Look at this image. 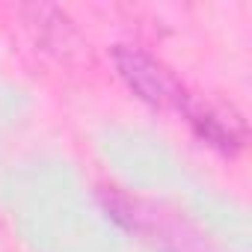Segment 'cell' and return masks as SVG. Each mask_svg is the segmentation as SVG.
<instances>
[{
  "label": "cell",
  "mask_w": 252,
  "mask_h": 252,
  "mask_svg": "<svg viewBox=\"0 0 252 252\" xmlns=\"http://www.w3.org/2000/svg\"><path fill=\"white\" fill-rule=\"evenodd\" d=\"M101 202L122 228H128L131 234H137L140 240L152 243L160 252H217L211 240L184 214L160 202L131 196L119 187H104Z\"/></svg>",
  "instance_id": "6da1fadb"
},
{
  "label": "cell",
  "mask_w": 252,
  "mask_h": 252,
  "mask_svg": "<svg viewBox=\"0 0 252 252\" xmlns=\"http://www.w3.org/2000/svg\"><path fill=\"white\" fill-rule=\"evenodd\" d=\"M113 63H116L122 80L128 83V89L140 101H146L152 110H181V104L187 98L184 86L152 54L131 48V45H116Z\"/></svg>",
  "instance_id": "7a4b0ae2"
},
{
  "label": "cell",
  "mask_w": 252,
  "mask_h": 252,
  "mask_svg": "<svg viewBox=\"0 0 252 252\" xmlns=\"http://www.w3.org/2000/svg\"><path fill=\"white\" fill-rule=\"evenodd\" d=\"M184 119L190 122L193 134L214 152L220 155H237L246 143V122L234 107L225 104H208L202 98L187 95L181 110Z\"/></svg>",
  "instance_id": "3957f363"
}]
</instances>
